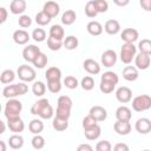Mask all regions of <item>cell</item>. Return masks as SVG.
<instances>
[{
	"instance_id": "obj_1",
	"label": "cell",
	"mask_w": 151,
	"mask_h": 151,
	"mask_svg": "<svg viewBox=\"0 0 151 151\" xmlns=\"http://www.w3.org/2000/svg\"><path fill=\"white\" fill-rule=\"evenodd\" d=\"M31 113L34 116H39L41 119H50L53 117L54 111L52 105L50 104L48 99L46 98H41L39 100H37L32 107H31Z\"/></svg>"
},
{
	"instance_id": "obj_2",
	"label": "cell",
	"mask_w": 151,
	"mask_h": 151,
	"mask_svg": "<svg viewBox=\"0 0 151 151\" xmlns=\"http://www.w3.org/2000/svg\"><path fill=\"white\" fill-rule=\"evenodd\" d=\"M57 112L55 116L64 118V119H68L71 117V110H72V99L68 96H60L58 98L57 101Z\"/></svg>"
},
{
	"instance_id": "obj_3",
	"label": "cell",
	"mask_w": 151,
	"mask_h": 151,
	"mask_svg": "<svg viewBox=\"0 0 151 151\" xmlns=\"http://www.w3.org/2000/svg\"><path fill=\"white\" fill-rule=\"evenodd\" d=\"M28 91V86L25 83H19V84H12V85H7L4 90H2V96L7 99L9 98H15V97H20L26 94Z\"/></svg>"
},
{
	"instance_id": "obj_4",
	"label": "cell",
	"mask_w": 151,
	"mask_h": 151,
	"mask_svg": "<svg viewBox=\"0 0 151 151\" xmlns=\"http://www.w3.org/2000/svg\"><path fill=\"white\" fill-rule=\"evenodd\" d=\"M22 110V104L20 100L15 99V98H9L5 105V110H4V114L7 119H12L15 117H20Z\"/></svg>"
},
{
	"instance_id": "obj_5",
	"label": "cell",
	"mask_w": 151,
	"mask_h": 151,
	"mask_svg": "<svg viewBox=\"0 0 151 151\" xmlns=\"http://www.w3.org/2000/svg\"><path fill=\"white\" fill-rule=\"evenodd\" d=\"M137 54V47L132 42H124L120 48V60L123 64H131L134 55Z\"/></svg>"
},
{
	"instance_id": "obj_6",
	"label": "cell",
	"mask_w": 151,
	"mask_h": 151,
	"mask_svg": "<svg viewBox=\"0 0 151 151\" xmlns=\"http://www.w3.org/2000/svg\"><path fill=\"white\" fill-rule=\"evenodd\" d=\"M131 100H132V109L136 112H144L151 107V97L147 94L137 96Z\"/></svg>"
},
{
	"instance_id": "obj_7",
	"label": "cell",
	"mask_w": 151,
	"mask_h": 151,
	"mask_svg": "<svg viewBox=\"0 0 151 151\" xmlns=\"http://www.w3.org/2000/svg\"><path fill=\"white\" fill-rule=\"evenodd\" d=\"M17 76L19 77V79H21L24 83H32L35 80L37 73L35 70L29 66V65H20L17 70Z\"/></svg>"
},
{
	"instance_id": "obj_8",
	"label": "cell",
	"mask_w": 151,
	"mask_h": 151,
	"mask_svg": "<svg viewBox=\"0 0 151 151\" xmlns=\"http://www.w3.org/2000/svg\"><path fill=\"white\" fill-rule=\"evenodd\" d=\"M40 48L37 45H27L24 50H22V58L27 63H33L34 59L37 58V55L40 53Z\"/></svg>"
},
{
	"instance_id": "obj_9",
	"label": "cell",
	"mask_w": 151,
	"mask_h": 151,
	"mask_svg": "<svg viewBox=\"0 0 151 151\" xmlns=\"http://www.w3.org/2000/svg\"><path fill=\"white\" fill-rule=\"evenodd\" d=\"M134 65L137 67V70H147L150 64H151V57L150 54L146 53H140L134 55Z\"/></svg>"
},
{
	"instance_id": "obj_10",
	"label": "cell",
	"mask_w": 151,
	"mask_h": 151,
	"mask_svg": "<svg viewBox=\"0 0 151 151\" xmlns=\"http://www.w3.org/2000/svg\"><path fill=\"white\" fill-rule=\"evenodd\" d=\"M117 59H118V55L113 50H106L101 54V64L104 65V67H107V68L114 66L117 63Z\"/></svg>"
},
{
	"instance_id": "obj_11",
	"label": "cell",
	"mask_w": 151,
	"mask_h": 151,
	"mask_svg": "<svg viewBox=\"0 0 151 151\" xmlns=\"http://www.w3.org/2000/svg\"><path fill=\"white\" fill-rule=\"evenodd\" d=\"M116 99L122 104H126L132 99V91L127 86H120L116 91Z\"/></svg>"
},
{
	"instance_id": "obj_12",
	"label": "cell",
	"mask_w": 151,
	"mask_h": 151,
	"mask_svg": "<svg viewBox=\"0 0 151 151\" xmlns=\"http://www.w3.org/2000/svg\"><path fill=\"white\" fill-rule=\"evenodd\" d=\"M7 127L14 133H20L25 130V123L20 117H15L12 119H7Z\"/></svg>"
},
{
	"instance_id": "obj_13",
	"label": "cell",
	"mask_w": 151,
	"mask_h": 151,
	"mask_svg": "<svg viewBox=\"0 0 151 151\" xmlns=\"http://www.w3.org/2000/svg\"><path fill=\"white\" fill-rule=\"evenodd\" d=\"M88 114L91 117H93L97 122H104L107 118V111H106V109H104L103 106H99V105L92 106L90 109Z\"/></svg>"
},
{
	"instance_id": "obj_14",
	"label": "cell",
	"mask_w": 151,
	"mask_h": 151,
	"mask_svg": "<svg viewBox=\"0 0 151 151\" xmlns=\"http://www.w3.org/2000/svg\"><path fill=\"white\" fill-rule=\"evenodd\" d=\"M134 129L140 134H147L151 131V120L149 118H139L134 124Z\"/></svg>"
},
{
	"instance_id": "obj_15",
	"label": "cell",
	"mask_w": 151,
	"mask_h": 151,
	"mask_svg": "<svg viewBox=\"0 0 151 151\" xmlns=\"http://www.w3.org/2000/svg\"><path fill=\"white\" fill-rule=\"evenodd\" d=\"M139 38V33L136 28H125L123 29V32L120 33V39L124 42H134L137 41Z\"/></svg>"
},
{
	"instance_id": "obj_16",
	"label": "cell",
	"mask_w": 151,
	"mask_h": 151,
	"mask_svg": "<svg viewBox=\"0 0 151 151\" xmlns=\"http://www.w3.org/2000/svg\"><path fill=\"white\" fill-rule=\"evenodd\" d=\"M42 12H45L50 18H55L60 12V6L55 1H47L44 4Z\"/></svg>"
},
{
	"instance_id": "obj_17",
	"label": "cell",
	"mask_w": 151,
	"mask_h": 151,
	"mask_svg": "<svg viewBox=\"0 0 151 151\" xmlns=\"http://www.w3.org/2000/svg\"><path fill=\"white\" fill-rule=\"evenodd\" d=\"M26 7H27V4L25 0H12L9 5V11L14 15H21L26 11Z\"/></svg>"
},
{
	"instance_id": "obj_18",
	"label": "cell",
	"mask_w": 151,
	"mask_h": 151,
	"mask_svg": "<svg viewBox=\"0 0 151 151\" xmlns=\"http://www.w3.org/2000/svg\"><path fill=\"white\" fill-rule=\"evenodd\" d=\"M13 41L17 44V45H26L31 37L28 34V32H26L25 29H17L13 32Z\"/></svg>"
},
{
	"instance_id": "obj_19",
	"label": "cell",
	"mask_w": 151,
	"mask_h": 151,
	"mask_svg": "<svg viewBox=\"0 0 151 151\" xmlns=\"http://www.w3.org/2000/svg\"><path fill=\"white\" fill-rule=\"evenodd\" d=\"M83 67L88 74H92V76H96V74H98L100 72L99 63H97L93 59H85L84 63H83Z\"/></svg>"
},
{
	"instance_id": "obj_20",
	"label": "cell",
	"mask_w": 151,
	"mask_h": 151,
	"mask_svg": "<svg viewBox=\"0 0 151 151\" xmlns=\"http://www.w3.org/2000/svg\"><path fill=\"white\" fill-rule=\"evenodd\" d=\"M113 129H114V131H116L119 136H126V134H129V133L131 132L132 126H131L130 122L117 120V122L114 123V125H113Z\"/></svg>"
},
{
	"instance_id": "obj_21",
	"label": "cell",
	"mask_w": 151,
	"mask_h": 151,
	"mask_svg": "<svg viewBox=\"0 0 151 151\" xmlns=\"http://www.w3.org/2000/svg\"><path fill=\"white\" fill-rule=\"evenodd\" d=\"M104 29L107 34L110 35H116L120 32V24L118 20H114V19H110L105 22L104 25Z\"/></svg>"
},
{
	"instance_id": "obj_22",
	"label": "cell",
	"mask_w": 151,
	"mask_h": 151,
	"mask_svg": "<svg viewBox=\"0 0 151 151\" xmlns=\"http://www.w3.org/2000/svg\"><path fill=\"white\" fill-rule=\"evenodd\" d=\"M131 117H132V112L131 110L125 106V105H122L119 106L117 110H116V118L117 120H122V122H130L131 120Z\"/></svg>"
},
{
	"instance_id": "obj_23",
	"label": "cell",
	"mask_w": 151,
	"mask_h": 151,
	"mask_svg": "<svg viewBox=\"0 0 151 151\" xmlns=\"http://www.w3.org/2000/svg\"><path fill=\"white\" fill-rule=\"evenodd\" d=\"M84 134H85L86 139H88V140H96L101 134V127L98 124H94L91 127L84 129Z\"/></svg>"
},
{
	"instance_id": "obj_24",
	"label": "cell",
	"mask_w": 151,
	"mask_h": 151,
	"mask_svg": "<svg viewBox=\"0 0 151 151\" xmlns=\"http://www.w3.org/2000/svg\"><path fill=\"white\" fill-rule=\"evenodd\" d=\"M139 77L138 74V70L136 66H125L123 70V78L127 81H134L137 80Z\"/></svg>"
},
{
	"instance_id": "obj_25",
	"label": "cell",
	"mask_w": 151,
	"mask_h": 151,
	"mask_svg": "<svg viewBox=\"0 0 151 151\" xmlns=\"http://www.w3.org/2000/svg\"><path fill=\"white\" fill-rule=\"evenodd\" d=\"M86 29L88 32V34L93 35V37H98L103 33V26L99 21H96V20H92L90 21L87 25H86Z\"/></svg>"
},
{
	"instance_id": "obj_26",
	"label": "cell",
	"mask_w": 151,
	"mask_h": 151,
	"mask_svg": "<svg viewBox=\"0 0 151 151\" xmlns=\"http://www.w3.org/2000/svg\"><path fill=\"white\" fill-rule=\"evenodd\" d=\"M8 145L13 150H19L24 146V137L20 136L19 133H14L9 137L8 139Z\"/></svg>"
},
{
	"instance_id": "obj_27",
	"label": "cell",
	"mask_w": 151,
	"mask_h": 151,
	"mask_svg": "<svg viewBox=\"0 0 151 151\" xmlns=\"http://www.w3.org/2000/svg\"><path fill=\"white\" fill-rule=\"evenodd\" d=\"M45 77H46V80H47V81L61 80V71H60V68H58L57 66L48 67L47 71L45 72Z\"/></svg>"
},
{
	"instance_id": "obj_28",
	"label": "cell",
	"mask_w": 151,
	"mask_h": 151,
	"mask_svg": "<svg viewBox=\"0 0 151 151\" xmlns=\"http://www.w3.org/2000/svg\"><path fill=\"white\" fill-rule=\"evenodd\" d=\"M76 19H77V14H76V12H74L73 9H67V11H65V12L63 13L60 20H61V24H63V25L70 26V25L74 24Z\"/></svg>"
},
{
	"instance_id": "obj_29",
	"label": "cell",
	"mask_w": 151,
	"mask_h": 151,
	"mask_svg": "<svg viewBox=\"0 0 151 151\" xmlns=\"http://www.w3.org/2000/svg\"><path fill=\"white\" fill-rule=\"evenodd\" d=\"M52 126L55 131H65L68 127V119H64L55 116L52 120Z\"/></svg>"
},
{
	"instance_id": "obj_30",
	"label": "cell",
	"mask_w": 151,
	"mask_h": 151,
	"mask_svg": "<svg viewBox=\"0 0 151 151\" xmlns=\"http://www.w3.org/2000/svg\"><path fill=\"white\" fill-rule=\"evenodd\" d=\"M78 45H79V40H78V38H76L74 35H67V37L63 40V46H64L66 50H68V51L76 50V48L78 47Z\"/></svg>"
},
{
	"instance_id": "obj_31",
	"label": "cell",
	"mask_w": 151,
	"mask_h": 151,
	"mask_svg": "<svg viewBox=\"0 0 151 151\" xmlns=\"http://www.w3.org/2000/svg\"><path fill=\"white\" fill-rule=\"evenodd\" d=\"M48 35L52 37V38H55V39L64 40V38H65V31H64L63 26H60V25H53L50 28Z\"/></svg>"
},
{
	"instance_id": "obj_32",
	"label": "cell",
	"mask_w": 151,
	"mask_h": 151,
	"mask_svg": "<svg viewBox=\"0 0 151 151\" xmlns=\"http://www.w3.org/2000/svg\"><path fill=\"white\" fill-rule=\"evenodd\" d=\"M28 130L33 133V134H38L41 133L44 130V123L40 119H32L28 124Z\"/></svg>"
},
{
	"instance_id": "obj_33",
	"label": "cell",
	"mask_w": 151,
	"mask_h": 151,
	"mask_svg": "<svg viewBox=\"0 0 151 151\" xmlns=\"http://www.w3.org/2000/svg\"><path fill=\"white\" fill-rule=\"evenodd\" d=\"M15 79V72L13 70H5L0 73L1 84H12Z\"/></svg>"
},
{
	"instance_id": "obj_34",
	"label": "cell",
	"mask_w": 151,
	"mask_h": 151,
	"mask_svg": "<svg viewBox=\"0 0 151 151\" xmlns=\"http://www.w3.org/2000/svg\"><path fill=\"white\" fill-rule=\"evenodd\" d=\"M100 80H103V81H107V83H111V84L117 85L118 81H119V77H118V74L114 73L113 71H106V72H104V73L101 74Z\"/></svg>"
},
{
	"instance_id": "obj_35",
	"label": "cell",
	"mask_w": 151,
	"mask_h": 151,
	"mask_svg": "<svg viewBox=\"0 0 151 151\" xmlns=\"http://www.w3.org/2000/svg\"><path fill=\"white\" fill-rule=\"evenodd\" d=\"M32 92L37 97H42L46 92V85L42 81H34L32 85Z\"/></svg>"
},
{
	"instance_id": "obj_36",
	"label": "cell",
	"mask_w": 151,
	"mask_h": 151,
	"mask_svg": "<svg viewBox=\"0 0 151 151\" xmlns=\"http://www.w3.org/2000/svg\"><path fill=\"white\" fill-rule=\"evenodd\" d=\"M47 63H48L47 55H46L45 53L40 52V53L37 55V58L34 59V61H33L32 64H33V66H35L37 68H44V67L47 65Z\"/></svg>"
},
{
	"instance_id": "obj_37",
	"label": "cell",
	"mask_w": 151,
	"mask_h": 151,
	"mask_svg": "<svg viewBox=\"0 0 151 151\" xmlns=\"http://www.w3.org/2000/svg\"><path fill=\"white\" fill-rule=\"evenodd\" d=\"M47 47L51 51H59L63 47V40L55 39V38H52V37L48 35V38H47Z\"/></svg>"
},
{
	"instance_id": "obj_38",
	"label": "cell",
	"mask_w": 151,
	"mask_h": 151,
	"mask_svg": "<svg viewBox=\"0 0 151 151\" xmlns=\"http://www.w3.org/2000/svg\"><path fill=\"white\" fill-rule=\"evenodd\" d=\"M51 20H52V18H50L45 12H39V13H37V15H35V22L39 25V26H46L47 24H50L51 22Z\"/></svg>"
},
{
	"instance_id": "obj_39",
	"label": "cell",
	"mask_w": 151,
	"mask_h": 151,
	"mask_svg": "<svg viewBox=\"0 0 151 151\" xmlns=\"http://www.w3.org/2000/svg\"><path fill=\"white\" fill-rule=\"evenodd\" d=\"M31 143H32V146H33L35 150H41V149H44V146H45V138H44L42 136H40V133L34 134V137L32 138Z\"/></svg>"
},
{
	"instance_id": "obj_40",
	"label": "cell",
	"mask_w": 151,
	"mask_h": 151,
	"mask_svg": "<svg viewBox=\"0 0 151 151\" xmlns=\"http://www.w3.org/2000/svg\"><path fill=\"white\" fill-rule=\"evenodd\" d=\"M32 39L37 42H42L46 39V32L42 28H34L32 32Z\"/></svg>"
},
{
	"instance_id": "obj_41",
	"label": "cell",
	"mask_w": 151,
	"mask_h": 151,
	"mask_svg": "<svg viewBox=\"0 0 151 151\" xmlns=\"http://www.w3.org/2000/svg\"><path fill=\"white\" fill-rule=\"evenodd\" d=\"M80 85H81L83 90H85V91H91V90H93V87H94V79H93L91 76H86V77H84V78L81 79Z\"/></svg>"
},
{
	"instance_id": "obj_42",
	"label": "cell",
	"mask_w": 151,
	"mask_h": 151,
	"mask_svg": "<svg viewBox=\"0 0 151 151\" xmlns=\"http://www.w3.org/2000/svg\"><path fill=\"white\" fill-rule=\"evenodd\" d=\"M93 6L98 13H105L109 9V4L106 0H92Z\"/></svg>"
},
{
	"instance_id": "obj_43",
	"label": "cell",
	"mask_w": 151,
	"mask_h": 151,
	"mask_svg": "<svg viewBox=\"0 0 151 151\" xmlns=\"http://www.w3.org/2000/svg\"><path fill=\"white\" fill-rule=\"evenodd\" d=\"M138 50L140 53L151 54V41L149 39H143L138 44Z\"/></svg>"
},
{
	"instance_id": "obj_44",
	"label": "cell",
	"mask_w": 151,
	"mask_h": 151,
	"mask_svg": "<svg viewBox=\"0 0 151 151\" xmlns=\"http://www.w3.org/2000/svg\"><path fill=\"white\" fill-rule=\"evenodd\" d=\"M64 85H65L67 88H70V90H74V88H77V87L79 86V81H78V79H77L76 77H73V76H67V77L64 79Z\"/></svg>"
},
{
	"instance_id": "obj_45",
	"label": "cell",
	"mask_w": 151,
	"mask_h": 151,
	"mask_svg": "<svg viewBox=\"0 0 151 151\" xmlns=\"http://www.w3.org/2000/svg\"><path fill=\"white\" fill-rule=\"evenodd\" d=\"M61 80H52V81H47V88L51 93H59L61 91Z\"/></svg>"
},
{
	"instance_id": "obj_46",
	"label": "cell",
	"mask_w": 151,
	"mask_h": 151,
	"mask_svg": "<svg viewBox=\"0 0 151 151\" xmlns=\"http://www.w3.org/2000/svg\"><path fill=\"white\" fill-rule=\"evenodd\" d=\"M114 87L116 85L114 84H111V83H107V81H103L100 80V85H99V90L101 93L104 94H109V93H112L114 91Z\"/></svg>"
},
{
	"instance_id": "obj_47",
	"label": "cell",
	"mask_w": 151,
	"mask_h": 151,
	"mask_svg": "<svg viewBox=\"0 0 151 151\" xmlns=\"http://www.w3.org/2000/svg\"><path fill=\"white\" fill-rule=\"evenodd\" d=\"M85 14H86V17H88V18H96V17H97L98 12L96 11V8H94V6H93L92 0H90V1L85 5Z\"/></svg>"
},
{
	"instance_id": "obj_48",
	"label": "cell",
	"mask_w": 151,
	"mask_h": 151,
	"mask_svg": "<svg viewBox=\"0 0 151 151\" xmlns=\"http://www.w3.org/2000/svg\"><path fill=\"white\" fill-rule=\"evenodd\" d=\"M18 24H19L20 27H22V28H27V27H29V26L32 25V19H31L29 15L21 14V15L19 17V19H18Z\"/></svg>"
},
{
	"instance_id": "obj_49",
	"label": "cell",
	"mask_w": 151,
	"mask_h": 151,
	"mask_svg": "<svg viewBox=\"0 0 151 151\" xmlns=\"http://www.w3.org/2000/svg\"><path fill=\"white\" fill-rule=\"evenodd\" d=\"M111 149H112V145L110 144L109 140H100L96 145L97 151H111Z\"/></svg>"
},
{
	"instance_id": "obj_50",
	"label": "cell",
	"mask_w": 151,
	"mask_h": 151,
	"mask_svg": "<svg viewBox=\"0 0 151 151\" xmlns=\"http://www.w3.org/2000/svg\"><path fill=\"white\" fill-rule=\"evenodd\" d=\"M98 122L93 118V117H91L90 114H87L84 119H83V129H87V127H91V126H93L94 124H97Z\"/></svg>"
},
{
	"instance_id": "obj_51",
	"label": "cell",
	"mask_w": 151,
	"mask_h": 151,
	"mask_svg": "<svg viewBox=\"0 0 151 151\" xmlns=\"http://www.w3.org/2000/svg\"><path fill=\"white\" fill-rule=\"evenodd\" d=\"M139 5L146 12H150L151 11V0H139Z\"/></svg>"
},
{
	"instance_id": "obj_52",
	"label": "cell",
	"mask_w": 151,
	"mask_h": 151,
	"mask_svg": "<svg viewBox=\"0 0 151 151\" xmlns=\"http://www.w3.org/2000/svg\"><path fill=\"white\" fill-rule=\"evenodd\" d=\"M7 17H8V12L5 7H0V22L4 24L6 20H7Z\"/></svg>"
},
{
	"instance_id": "obj_53",
	"label": "cell",
	"mask_w": 151,
	"mask_h": 151,
	"mask_svg": "<svg viewBox=\"0 0 151 151\" xmlns=\"http://www.w3.org/2000/svg\"><path fill=\"white\" fill-rule=\"evenodd\" d=\"M113 150L114 151H129V146L124 143H118V144L114 145Z\"/></svg>"
},
{
	"instance_id": "obj_54",
	"label": "cell",
	"mask_w": 151,
	"mask_h": 151,
	"mask_svg": "<svg viewBox=\"0 0 151 151\" xmlns=\"http://www.w3.org/2000/svg\"><path fill=\"white\" fill-rule=\"evenodd\" d=\"M78 151H92L93 150V147L91 146V145H88V144H81V145H79L78 146V149H77Z\"/></svg>"
},
{
	"instance_id": "obj_55",
	"label": "cell",
	"mask_w": 151,
	"mask_h": 151,
	"mask_svg": "<svg viewBox=\"0 0 151 151\" xmlns=\"http://www.w3.org/2000/svg\"><path fill=\"white\" fill-rule=\"evenodd\" d=\"M113 2L119 7H125L130 4V0H113Z\"/></svg>"
},
{
	"instance_id": "obj_56",
	"label": "cell",
	"mask_w": 151,
	"mask_h": 151,
	"mask_svg": "<svg viewBox=\"0 0 151 151\" xmlns=\"http://www.w3.org/2000/svg\"><path fill=\"white\" fill-rule=\"evenodd\" d=\"M6 131V124L0 119V134H2Z\"/></svg>"
},
{
	"instance_id": "obj_57",
	"label": "cell",
	"mask_w": 151,
	"mask_h": 151,
	"mask_svg": "<svg viewBox=\"0 0 151 151\" xmlns=\"http://www.w3.org/2000/svg\"><path fill=\"white\" fill-rule=\"evenodd\" d=\"M7 150V145L5 144V142L0 140V151H6Z\"/></svg>"
},
{
	"instance_id": "obj_58",
	"label": "cell",
	"mask_w": 151,
	"mask_h": 151,
	"mask_svg": "<svg viewBox=\"0 0 151 151\" xmlns=\"http://www.w3.org/2000/svg\"><path fill=\"white\" fill-rule=\"evenodd\" d=\"M1 109H2V107H1V104H0V112H1Z\"/></svg>"
},
{
	"instance_id": "obj_59",
	"label": "cell",
	"mask_w": 151,
	"mask_h": 151,
	"mask_svg": "<svg viewBox=\"0 0 151 151\" xmlns=\"http://www.w3.org/2000/svg\"><path fill=\"white\" fill-rule=\"evenodd\" d=\"M0 25H1V22H0Z\"/></svg>"
}]
</instances>
